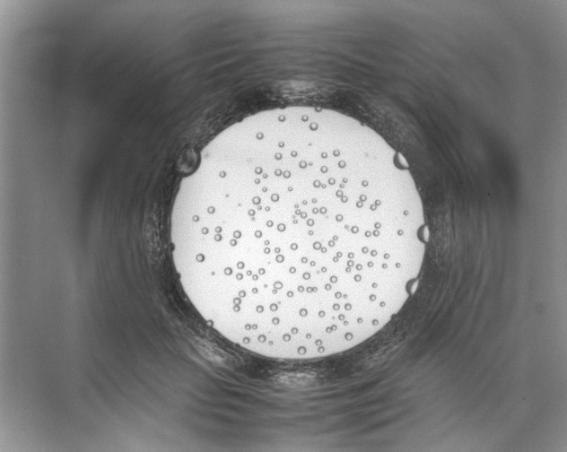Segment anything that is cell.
I'll use <instances>...</instances> for the list:
<instances>
[{
  "instance_id": "1",
  "label": "cell",
  "mask_w": 567,
  "mask_h": 452,
  "mask_svg": "<svg viewBox=\"0 0 567 452\" xmlns=\"http://www.w3.org/2000/svg\"><path fill=\"white\" fill-rule=\"evenodd\" d=\"M191 239L214 278L273 312L344 324L409 291L426 219L400 155L314 106L233 123L186 178Z\"/></svg>"
}]
</instances>
